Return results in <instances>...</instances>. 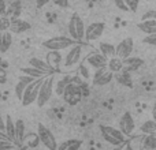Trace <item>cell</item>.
Here are the masks:
<instances>
[{"label": "cell", "instance_id": "obj_1", "mask_svg": "<svg viewBox=\"0 0 156 150\" xmlns=\"http://www.w3.org/2000/svg\"><path fill=\"white\" fill-rule=\"evenodd\" d=\"M88 48L83 41H78L74 45H71L67 49V53L63 57L62 62V70L63 71H73L78 67L81 62H82L83 56H85V49Z\"/></svg>", "mask_w": 156, "mask_h": 150}, {"label": "cell", "instance_id": "obj_2", "mask_svg": "<svg viewBox=\"0 0 156 150\" xmlns=\"http://www.w3.org/2000/svg\"><path fill=\"white\" fill-rule=\"evenodd\" d=\"M103 139L112 146H122L127 141V137L119 128H115L112 126H100Z\"/></svg>", "mask_w": 156, "mask_h": 150}, {"label": "cell", "instance_id": "obj_3", "mask_svg": "<svg viewBox=\"0 0 156 150\" xmlns=\"http://www.w3.org/2000/svg\"><path fill=\"white\" fill-rule=\"evenodd\" d=\"M54 75L49 74L47 75L45 78L43 79V83L40 86V90H38V96H37V107L43 108L45 104H48V101L51 100L52 97V93H54Z\"/></svg>", "mask_w": 156, "mask_h": 150}, {"label": "cell", "instance_id": "obj_4", "mask_svg": "<svg viewBox=\"0 0 156 150\" xmlns=\"http://www.w3.org/2000/svg\"><path fill=\"white\" fill-rule=\"evenodd\" d=\"M76 41L71 37H66V36H56V37H51L48 40L43 41V46L47 48L48 51H65L69 49L71 45H74Z\"/></svg>", "mask_w": 156, "mask_h": 150}, {"label": "cell", "instance_id": "obj_5", "mask_svg": "<svg viewBox=\"0 0 156 150\" xmlns=\"http://www.w3.org/2000/svg\"><path fill=\"white\" fill-rule=\"evenodd\" d=\"M44 78H45V77L36 78L34 80H32V82L26 86L23 94H22V98H21L22 107H30L33 102H36L37 96H38V90H40V86H41V83H43Z\"/></svg>", "mask_w": 156, "mask_h": 150}, {"label": "cell", "instance_id": "obj_6", "mask_svg": "<svg viewBox=\"0 0 156 150\" xmlns=\"http://www.w3.org/2000/svg\"><path fill=\"white\" fill-rule=\"evenodd\" d=\"M69 34L71 38H74L76 41H83L85 40V23H83L82 18L78 15L77 12H74L71 15L70 21H69Z\"/></svg>", "mask_w": 156, "mask_h": 150}, {"label": "cell", "instance_id": "obj_7", "mask_svg": "<svg viewBox=\"0 0 156 150\" xmlns=\"http://www.w3.org/2000/svg\"><path fill=\"white\" fill-rule=\"evenodd\" d=\"M62 97L66 104H69L70 107H76L83 97L82 87H81V85H77V83H74V82L67 83Z\"/></svg>", "mask_w": 156, "mask_h": 150}, {"label": "cell", "instance_id": "obj_8", "mask_svg": "<svg viewBox=\"0 0 156 150\" xmlns=\"http://www.w3.org/2000/svg\"><path fill=\"white\" fill-rule=\"evenodd\" d=\"M37 134L38 138H40V142L44 148L49 149V150H56L58 149V142H56V138L55 135L52 134V131L45 127L43 123H38L37 124Z\"/></svg>", "mask_w": 156, "mask_h": 150}, {"label": "cell", "instance_id": "obj_9", "mask_svg": "<svg viewBox=\"0 0 156 150\" xmlns=\"http://www.w3.org/2000/svg\"><path fill=\"white\" fill-rule=\"evenodd\" d=\"M105 30V23L104 22H92L88 27H85V40L86 43H93L97 41L103 36Z\"/></svg>", "mask_w": 156, "mask_h": 150}, {"label": "cell", "instance_id": "obj_10", "mask_svg": "<svg viewBox=\"0 0 156 150\" xmlns=\"http://www.w3.org/2000/svg\"><path fill=\"white\" fill-rule=\"evenodd\" d=\"M114 75L115 74L111 73L107 67L97 68L96 73L93 74V78H92V83L94 86H105L114 80Z\"/></svg>", "mask_w": 156, "mask_h": 150}, {"label": "cell", "instance_id": "obj_11", "mask_svg": "<svg viewBox=\"0 0 156 150\" xmlns=\"http://www.w3.org/2000/svg\"><path fill=\"white\" fill-rule=\"evenodd\" d=\"M133 49H134V41L132 37H126L115 46V56L126 59V57L132 56Z\"/></svg>", "mask_w": 156, "mask_h": 150}, {"label": "cell", "instance_id": "obj_12", "mask_svg": "<svg viewBox=\"0 0 156 150\" xmlns=\"http://www.w3.org/2000/svg\"><path fill=\"white\" fill-rule=\"evenodd\" d=\"M119 130H121V131L123 132L126 137H130V135L134 132L136 121H134L133 115L129 112V111H127V112H125L123 115L121 116V119H119Z\"/></svg>", "mask_w": 156, "mask_h": 150}, {"label": "cell", "instance_id": "obj_13", "mask_svg": "<svg viewBox=\"0 0 156 150\" xmlns=\"http://www.w3.org/2000/svg\"><path fill=\"white\" fill-rule=\"evenodd\" d=\"M85 60L88 63L89 67L94 68H103V67H107V62H108V57H105L101 52H96V51H92L90 53H88L85 56Z\"/></svg>", "mask_w": 156, "mask_h": 150}, {"label": "cell", "instance_id": "obj_14", "mask_svg": "<svg viewBox=\"0 0 156 150\" xmlns=\"http://www.w3.org/2000/svg\"><path fill=\"white\" fill-rule=\"evenodd\" d=\"M8 30L11 33H14V34H19V33H25V32L32 30V25L29 22L23 21V19H19V16L18 18H11L10 29Z\"/></svg>", "mask_w": 156, "mask_h": 150}, {"label": "cell", "instance_id": "obj_15", "mask_svg": "<svg viewBox=\"0 0 156 150\" xmlns=\"http://www.w3.org/2000/svg\"><path fill=\"white\" fill-rule=\"evenodd\" d=\"M34 79H36V78L30 77V75H27V74H23V75H21V77L18 78V82H16L14 91H15V96H16V98H18L19 101H21L22 94H23V91H25V89H26V86L29 85L32 80H34Z\"/></svg>", "mask_w": 156, "mask_h": 150}, {"label": "cell", "instance_id": "obj_16", "mask_svg": "<svg viewBox=\"0 0 156 150\" xmlns=\"http://www.w3.org/2000/svg\"><path fill=\"white\" fill-rule=\"evenodd\" d=\"M144 66V60L141 57H126L123 59V70L129 71V73H133V71H137L140 67Z\"/></svg>", "mask_w": 156, "mask_h": 150}, {"label": "cell", "instance_id": "obj_17", "mask_svg": "<svg viewBox=\"0 0 156 150\" xmlns=\"http://www.w3.org/2000/svg\"><path fill=\"white\" fill-rule=\"evenodd\" d=\"M40 143L41 142H40V138H38V134L29 132V134H25L21 149H34V148H38Z\"/></svg>", "mask_w": 156, "mask_h": 150}, {"label": "cell", "instance_id": "obj_18", "mask_svg": "<svg viewBox=\"0 0 156 150\" xmlns=\"http://www.w3.org/2000/svg\"><path fill=\"white\" fill-rule=\"evenodd\" d=\"M62 62H63V56L59 51H49L48 53H47V63H48L55 71L60 68Z\"/></svg>", "mask_w": 156, "mask_h": 150}, {"label": "cell", "instance_id": "obj_19", "mask_svg": "<svg viewBox=\"0 0 156 150\" xmlns=\"http://www.w3.org/2000/svg\"><path fill=\"white\" fill-rule=\"evenodd\" d=\"M25 134H26L25 121L22 120V119H18V120H15V141H14V143L16 145V148H21Z\"/></svg>", "mask_w": 156, "mask_h": 150}, {"label": "cell", "instance_id": "obj_20", "mask_svg": "<svg viewBox=\"0 0 156 150\" xmlns=\"http://www.w3.org/2000/svg\"><path fill=\"white\" fill-rule=\"evenodd\" d=\"M11 45H12V33L10 30L0 32V52L5 53Z\"/></svg>", "mask_w": 156, "mask_h": 150}, {"label": "cell", "instance_id": "obj_21", "mask_svg": "<svg viewBox=\"0 0 156 150\" xmlns=\"http://www.w3.org/2000/svg\"><path fill=\"white\" fill-rule=\"evenodd\" d=\"M140 149L155 150L156 149V134H144L143 137H141Z\"/></svg>", "mask_w": 156, "mask_h": 150}, {"label": "cell", "instance_id": "obj_22", "mask_svg": "<svg viewBox=\"0 0 156 150\" xmlns=\"http://www.w3.org/2000/svg\"><path fill=\"white\" fill-rule=\"evenodd\" d=\"M29 64L30 66H33V67H36V68H38V70H41V71H45L47 74H54V68L51 67V66L47 63V60L44 62V60H41V59H38V57H30L29 59Z\"/></svg>", "mask_w": 156, "mask_h": 150}, {"label": "cell", "instance_id": "obj_23", "mask_svg": "<svg viewBox=\"0 0 156 150\" xmlns=\"http://www.w3.org/2000/svg\"><path fill=\"white\" fill-rule=\"evenodd\" d=\"M137 27L145 34H154L156 33V19H145L137 23Z\"/></svg>", "mask_w": 156, "mask_h": 150}, {"label": "cell", "instance_id": "obj_24", "mask_svg": "<svg viewBox=\"0 0 156 150\" xmlns=\"http://www.w3.org/2000/svg\"><path fill=\"white\" fill-rule=\"evenodd\" d=\"M116 79V82L122 86H127V87H133V79H132V75H130L129 71H119L116 73V75H114Z\"/></svg>", "mask_w": 156, "mask_h": 150}, {"label": "cell", "instance_id": "obj_25", "mask_svg": "<svg viewBox=\"0 0 156 150\" xmlns=\"http://www.w3.org/2000/svg\"><path fill=\"white\" fill-rule=\"evenodd\" d=\"M107 68L114 74L122 71L123 70V59H121V57H118V56L110 57L107 62Z\"/></svg>", "mask_w": 156, "mask_h": 150}, {"label": "cell", "instance_id": "obj_26", "mask_svg": "<svg viewBox=\"0 0 156 150\" xmlns=\"http://www.w3.org/2000/svg\"><path fill=\"white\" fill-rule=\"evenodd\" d=\"M4 131H5V134H7L8 139H10L11 142H14V141H15V121L12 120V118H11L10 115L5 116Z\"/></svg>", "mask_w": 156, "mask_h": 150}, {"label": "cell", "instance_id": "obj_27", "mask_svg": "<svg viewBox=\"0 0 156 150\" xmlns=\"http://www.w3.org/2000/svg\"><path fill=\"white\" fill-rule=\"evenodd\" d=\"M82 146V141L81 139H66L63 143L58 145L59 150H78Z\"/></svg>", "mask_w": 156, "mask_h": 150}, {"label": "cell", "instance_id": "obj_28", "mask_svg": "<svg viewBox=\"0 0 156 150\" xmlns=\"http://www.w3.org/2000/svg\"><path fill=\"white\" fill-rule=\"evenodd\" d=\"M22 12V3L21 0H14L12 3H11L10 8H7V15L10 16V18H18L19 15H21Z\"/></svg>", "mask_w": 156, "mask_h": 150}, {"label": "cell", "instance_id": "obj_29", "mask_svg": "<svg viewBox=\"0 0 156 150\" xmlns=\"http://www.w3.org/2000/svg\"><path fill=\"white\" fill-rule=\"evenodd\" d=\"M70 82H73V79H71L70 75H66V77L62 78V79H59V80H58V82L54 85L55 93H56L58 96H62L63 91H65V89H66V86H67V83H70Z\"/></svg>", "mask_w": 156, "mask_h": 150}, {"label": "cell", "instance_id": "obj_30", "mask_svg": "<svg viewBox=\"0 0 156 150\" xmlns=\"http://www.w3.org/2000/svg\"><path fill=\"white\" fill-rule=\"evenodd\" d=\"M99 52H101L105 57L110 59V57L115 56V46L110 43H103L101 41V43H99Z\"/></svg>", "mask_w": 156, "mask_h": 150}, {"label": "cell", "instance_id": "obj_31", "mask_svg": "<svg viewBox=\"0 0 156 150\" xmlns=\"http://www.w3.org/2000/svg\"><path fill=\"white\" fill-rule=\"evenodd\" d=\"M140 132L141 134H156V121L154 119H149V120L144 121L140 126Z\"/></svg>", "mask_w": 156, "mask_h": 150}, {"label": "cell", "instance_id": "obj_32", "mask_svg": "<svg viewBox=\"0 0 156 150\" xmlns=\"http://www.w3.org/2000/svg\"><path fill=\"white\" fill-rule=\"evenodd\" d=\"M21 73L22 74H27V75H30V77H33V78H43V77L49 75V74H47L45 71H41V70H38V68L33 67V66H29V67H22Z\"/></svg>", "mask_w": 156, "mask_h": 150}, {"label": "cell", "instance_id": "obj_33", "mask_svg": "<svg viewBox=\"0 0 156 150\" xmlns=\"http://www.w3.org/2000/svg\"><path fill=\"white\" fill-rule=\"evenodd\" d=\"M10 23H11V18L7 14L0 15V32H4V30L10 29Z\"/></svg>", "mask_w": 156, "mask_h": 150}, {"label": "cell", "instance_id": "obj_34", "mask_svg": "<svg viewBox=\"0 0 156 150\" xmlns=\"http://www.w3.org/2000/svg\"><path fill=\"white\" fill-rule=\"evenodd\" d=\"M78 73H80V75L83 78V79H89L90 78V74H89V68H88V66H85L82 62L78 64Z\"/></svg>", "mask_w": 156, "mask_h": 150}, {"label": "cell", "instance_id": "obj_35", "mask_svg": "<svg viewBox=\"0 0 156 150\" xmlns=\"http://www.w3.org/2000/svg\"><path fill=\"white\" fill-rule=\"evenodd\" d=\"M16 145L8 139H0V150H7V149H15Z\"/></svg>", "mask_w": 156, "mask_h": 150}, {"label": "cell", "instance_id": "obj_36", "mask_svg": "<svg viewBox=\"0 0 156 150\" xmlns=\"http://www.w3.org/2000/svg\"><path fill=\"white\" fill-rule=\"evenodd\" d=\"M125 3H126L129 11L136 12V11H137V8H138V4H140V0H125Z\"/></svg>", "mask_w": 156, "mask_h": 150}, {"label": "cell", "instance_id": "obj_37", "mask_svg": "<svg viewBox=\"0 0 156 150\" xmlns=\"http://www.w3.org/2000/svg\"><path fill=\"white\" fill-rule=\"evenodd\" d=\"M143 43L148 44V45L156 46V33H154V34H147L145 37L143 38Z\"/></svg>", "mask_w": 156, "mask_h": 150}, {"label": "cell", "instance_id": "obj_38", "mask_svg": "<svg viewBox=\"0 0 156 150\" xmlns=\"http://www.w3.org/2000/svg\"><path fill=\"white\" fill-rule=\"evenodd\" d=\"M7 70H5V67H3L2 64H0V86H3L5 82H7Z\"/></svg>", "mask_w": 156, "mask_h": 150}, {"label": "cell", "instance_id": "obj_39", "mask_svg": "<svg viewBox=\"0 0 156 150\" xmlns=\"http://www.w3.org/2000/svg\"><path fill=\"white\" fill-rule=\"evenodd\" d=\"M112 2H114V4L116 5V8H119L121 11H129V8H127L125 0H112Z\"/></svg>", "mask_w": 156, "mask_h": 150}, {"label": "cell", "instance_id": "obj_40", "mask_svg": "<svg viewBox=\"0 0 156 150\" xmlns=\"http://www.w3.org/2000/svg\"><path fill=\"white\" fill-rule=\"evenodd\" d=\"M56 5H59L60 8H67L69 7V0H52Z\"/></svg>", "mask_w": 156, "mask_h": 150}, {"label": "cell", "instance_id": "obj_41", "mask_svg": "<svg viewBox=\"0 0 156 150\" xmlns=\"http://www.w3.org/2000/svg\"><path fill=\"white\" fill-rule=\"evenodd\" d=\"M7 12V4L4 0H0V15H4Z\"/></svg>", "mask_w": 156, "mask_h": 150}, {"label": "cell", "instance_id": "obj_42", "mask_svg": "<svg viewBox=\"0 0 156 150\" xmlns=\"http://www.w3.org/2000/svg\"><path fill=\"white\" fill-rule=\"evenodd\" d=\"M49 2H51V0H36V5H37V8H43L44 5H47Z\"/></svg>", "mask_w": 156, "mask_h": 150}, {"label": "cell", "instance_id": "obj_43", "mask_svg": "<svg viewBox=\"0 0 156 150\" xmlns=\"http://www.w3.org/2000/svg\"><path fill=\"white\" fill-rule=\"evenodd\" d=\"M0 139H8L7 134H5V131H3V130H0ZM10 141V139H8Z\"/></svg>", "mask_w": 156, "mask_h": 150}, {"label": "cell", "instance_id": "obj_44", "mask_svg": "<svg viewBox=\"0 0 156 150\" xmlns=\"http://www.w3.org/2000/svg\"><path fill=\"white\" fill-rule=\"evenodd\" d=\"M152 119L156 121V102L154 104V107H152Z\"/></svg>", "mask_w": 156, "mask_h": 150}, {"label": "cell", "instance_id": "obj_45", "mask_svg": "<svg viewBox=\"0 0 156 150\" xmlns=\"http://www.w3.org/2000/svg\"><path fill=\"white\" fill-rule=\"evenodd\" d=\"M0 130H3V131H4V121H3L2 118H0Z\"/></svg>", "mask_w": 156, "mask_h": 150}]
</instances>
